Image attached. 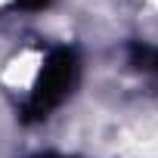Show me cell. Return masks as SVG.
I'll return each mask as SVG.
<instances>
[{
	"label": "cell",
	"mask_w": 158,
	"mask_h": 158,
	"mask_svg": "<svg viewBox=\"0 0 158 158\" xmlns=\"http://www.w3.org/2000/svg\"><path fill=\"white\" fill-rule=\"evenodd\" d=\"M34 158H62V155H53V152H44V155H34Z\"/></svg>",
	"instance_id": "4"
},
{
	"label": "cell",
	"mask_w": 158,
	"mask_h": 158,
	"mask_svg": "<svg viewBox=\"0 0 158 158\" xmlns=\"http://www.w3.org/2000/svg\"><path fill=\"white\" fill-rule=\"evenodd\" d=\"M19 10H28V13H37V10H47L53 0H16Z\"/></svg>",
	"instance_id": "3"
},
{
	"label": "cell",
	"mask_w": 158,
	"mask_h": 158,
	"mask_svg": "<svg viewBox=\"0 0 158 158\" xmlns=\"http://www.w3.org/2000/svg\"><path fill=\"white\" fill-rule=\"evenodd\" d=\"M127 56H130V65L139 68V71H149L158 77V47L152 44H143V40H133L127 47Z\"/></svg>",
	"instance_id": "2"
},
{
	"label": "cell",
	"mask_w": 158,
	"mask_h": 158,
	"mask_svg": "<svg viewBox=\"0 0 158 158\" xmlns=\"http://www.w3.org/2000/svg\"><path fill=\"white\" fill-rule=\"evenodd\" d=\"M81 81V56L74 47H56L44 59V68L37 74V81L31 87L28 102L22 106V121L37 124L47 121L77 87Z\"/></svg>",
	"instance_id": "1"
}]
</instances>
